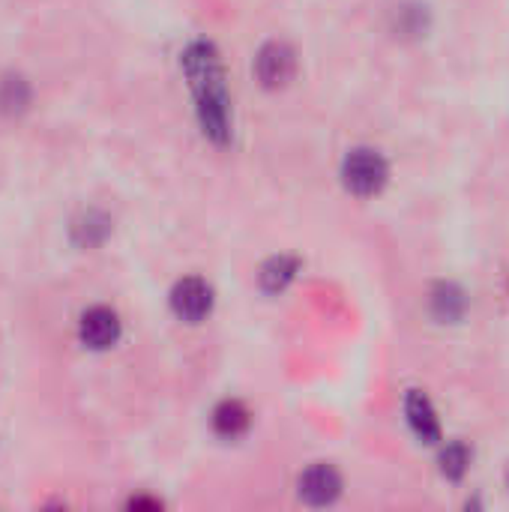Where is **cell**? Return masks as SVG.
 <instances>
[{
  "label": "cell",
  "instance_id": "obj_1",
  "mask_svg": "<svg viewBox=\"0 0 509 512\" xmlns=\"http://www.w3.org/2000/svg\"><path fill=\"white\" fill-rule=\"evenodd\" d=\"M183 75L192 87L198 120L213 141H225L231 132V96L225 84V69L219 51L207 39H195L180 54Z\"/></svg>",
  "mask_w": 509,
  "mask_h": 512
},
{
  "label": "cell",
  "instance_id": "obj_2",
  "mask_svg": "<svg viewBox=\"0 0 509 512\" xmlns=\"http://www.w3.org/2000/svg\"><path fill=\"white\" fill-rule=\"evenodd\" d=\"M387 177H390V168L378 150H354L342 162V180H345L348 192H354L360 198L378 195L384 189Z\"/></svg>",
  "mask_w": 509,
  "mask_h": 512
},
{
  "label": "cell",
  "instance_id": "obj_3",
  "mask_svg": "<svg viewBox=\"0 0 509 512\" xmlns=\"http://www.w3.org/2000/svg\"><path fill=\"white\" fill-rule=\"evenodd\" d=\"M297 72V54L288 42H267L261 45V51L255 54V78L270 87V90H279L285 87Z\"/></svg>",
  "mask_w": 509,
  "mask_h": 512
},
{
  "label": "cell",
  "instance_id": "obj_4",
  "mask_svg": "<svg viewBox=\"0 0 509 512\" xmlns=\"http://www.w3.org/2000/svg\"><path fill=\"white\" fill-rule=\"evenodd\" d=\"M171 309L177 318L189 321V324H198L210 315L213 309V291L204 279H183L174 285L171 291Z\"/></svg>",
  "mask_w": 509,
  "mask_h": 512
},
{
  "label": "cell",
  "instance_id": "obj_5",
  "mask_svg": "<svg viewBox=\"0 0 509 512\" xmlns=\"http://www.w3.org/2000/svg\"><path fill=\"white\" fill-rule=\"evenodd\" d=\"M78 336L87 348L93 351H105L111 348L117 339H120V318L105 309V306H96L90 312L81 315V324H78Z\"/></svg>",
  "mask_w": 509,
  "mask_h": 512
},
{
  "label": "cell",
  "instance_id": "obj_6",
  "mask_svg": "<svg viewBox=\"0 0 509 512\" xmlns=\"http://www.w3.org/2000/svg\"><path fill=\"white\" fill-rule=\"evenodd\" d=\"M339 489H342V480H339V474L330 465H315V468H309L300 477V498L315 504V507L333 504Z\"/></svg>",
  "mask_w": 509,
  "mask_h": 512
},
{
  "label": "cell",
  "instance_id": "obj_7",
  "mask_svg": "<svg viewBox=\"0 0 509 512\" xmlns=\"http://www.w3.org/2000/svg\"><path fill=\"white\" fill-rule=\"evenodd\" d=\"M405 414H408V423H411V429H414V435L420 441H426V444H438L441 441V426H438L435 408H432V402L423 393H417V390L408 393Z\"/></svg>",
  "mask_w": 509,
  "mask_h": 512
},
{
  "label": "cell",
  "instance_id": "obj_8",
  "mask_svg": "<svg viewBox=\"0 0 509 512\" xmlns=\"http://www.w3.org/2000/svg\"><path fill=\"white\" fill-rule=\"evenodd\" d=\"M213 429L222 438H240L249 429V411L240 402H222L213 414Z\"/></svg>",
  "mask_w": 509,
  "mask_h": 512
},
{
  "label": "cell",
  "instance_id": "obj_9",
  "mask_svg": "<svg viewBox=\"0 0 509 512\" xmlns=\"http://www.w3.org/2000/svg\"><path fill=\"white\" fill-rule=\"evenodd\" d=\"M27 102H30V87H27V81L18 78V75H9V78L0 84V108H3V111H21Z\"/></svg>",
  "mask_w": 509,
  "mask_h": 512
},
{
  "label": "cell",
  "instance_id": "obj_10",
  "mask_svg": "<svg viewBox=\"0 0 509 512\" xmlns=\"http://www.w3.org/2000/svg\"><path fill=\"white\" fill-rule=\"evenodd\" d=\"M468 465H471V453H468L465 444H450L444 450V456H441V471L450 480H462L465 471H468Z\"/></svg>",
  "mask_w": 509,
  "mask_h": 512
},
{
  "label": "cell",
  "instance_id": "obj_11",
  "mask_svg": "<svg viewBox=\"0 0 509 512\" xmlns=\"http://www.w3.org/2000/svg\"><path fill=\"white\" fill-rule=\"evenodd\" d=\"M435 312H438L441 318H447V321H456V318L465 312V297H462V291L453 288V285H444V288L435 294Z\"/></svg>",
  "mask_w": 509,
  "mask_h": 512
},
{
  "label": "cell",
  "instance_id": "obj_12",
  "mask_svg": "<svg viewBox=\"0 0 509 512\" xmlns=\"http://www.w3.org/2000/svg\"><path fill=\"white\" fill-rule=\"evenodd\" d=\"M294 261H288V258H276V261H270L267 267H264V273H261V282H264V288L267 291H279V288H285L288 282H291V276H294Z\"/></svg>",
  "mask_w": 509,
  "mask_h": 512
},
{
  "label": "cell",
  "instance_id": "obj_13",
  "mask_svg": "<svg viewBox=\"0 0 509 512\" xmlns=\"http://www.w3.org/2000/svg\"><path fill=\"white\" fill-rule=\"evenodd\" d=\"M399 30H402V33H423V30H426L423 9H420V6H405V9H399Z\"/></svg>",
  "mask_w": 509,
  "mask_h": 512
}]
</instances>
